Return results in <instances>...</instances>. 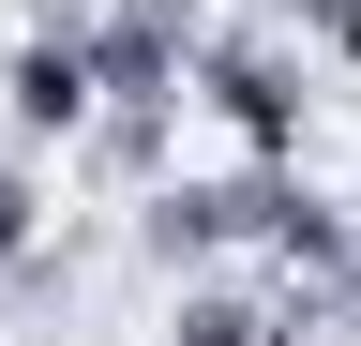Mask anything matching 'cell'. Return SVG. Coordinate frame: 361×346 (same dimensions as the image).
<instances>
[{"mask_svg":"<svg viewBox=\"0 0 361 346\" xmlns=\"http://www.w3.org/2000/svg\"><path fill=\"white\" fill-rule=\"evenodd\" d=\"M196 91H211V121L241 151H286L301 121H316V46L286 16H241V30H196Z\"/></svg>","mask_w":361,"mask_h":346,"instance_id":"cell-1","label":"cell"},{"mask_svg":"<svg viewBox=\"0 0 361 346\" xmlns=\"http://www.w3.org/2000/svg\"><path fill=\"white\" fill-rule=\"evenodd\" d=\"M271 211H286V181H271V166H226V181H151V196H135V256H151V271H226V256L271 241Z\"/></svg>","mask_w":361,"mask_h":346,"instance_id":"cell-2","label":"cell"},{"mask_svg":"<svg viewBox=\"0 0 361 346\" xmlns=\"http://www.w3.org/2000/svg\"><path fill=\"white\" fill-rule=\"evenodd\" d=\"M0 106H16V136H61V151H75V136H90V106H106V75H90V30H75V16H45L30 46L0 61Z\"/></svg>","mask_w":361,"mask_h":346,"instance_id":"cell-3","label":"cell"},{"mask_svg":"<svg viewBox=\"0 0 361 346\" xmlns=\"http://www.w3.org/2000/svg\"><path fill=\"white\" fill-rule=\"evenodd\" d=\"M166 346H286V331H271V286L180 271V316H166Z\"/></svg>","mask_w":361,"mask_h":346,"instance_id":"cell-4","label":"cell"},{"mask_svg":"<svg viewBox=\"0 0 361 346\" xmlns=\"http://www.w3.org/2000/svg\"><path fill=\"white\" fill-rule=\"evenodd\" d=\"M30 241H45V196H30V166H16V151H0V271H16V256H30Z\"/></svg>","mask_w":361,"mask_h":346,"instance_id":"cell-5","label":"cell"}]
</instances>
